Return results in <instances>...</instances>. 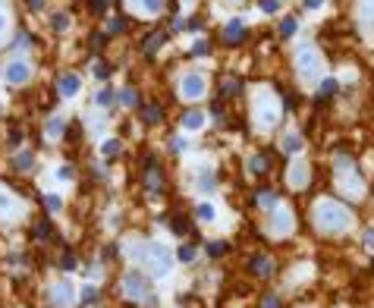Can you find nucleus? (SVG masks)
<instances>
[{
  "label": "nucleus",
  "instance_id": "1",
  "mask_svg": "<svg viewBox=\"0 0 374 308\" xmlns=\"http://www.w3.org/2000/svg\"><path fill=\"white\" fill-rule=\"evenodd\" d=\"M311 220H315L318 233H324V236L346 233V230H352V223H356L349 205L337 202V198H324V195H321L315 202V207H311Z\"/></svg>",
  "mask_w": 374,
  "mask_h": 308
},
{
  "label": "nucleus",
  "instance_id": "2",
  "mask_svg": "<svg viewBox=\"0 0 374 308\" xmlns=\"http://www.w3.org/2000/svg\"><path fill=\"white\" fill-rule=\"evenodd\" d=\"M136 252H129V258L132 261H138L142 264V271L148 274V277H167L170 274V267H173V252L167 249V245H160V242H129Z\"/></svg>",
  "mask_w": 374,
  "mask_h": 308
},
{
  "label": "nucleus",
  "instance_id": "3",
  "mask_svg": "<svg viewBox=\"0 0 374 308\" xmlns=\"http://www.w3.org/2000/svg\"><path fill=\"white\" fill-rule=\"evenodd\" d=\"M333 176H337L340 192H343L349 202H356V198L365 195V179H362V173H358L356 160H352L349 154H337V160H333Z\"/></svg>",
  "mask_w": 374,
  "mask_h": 308
},
{
  "label": "nucleus",
  "instance_id": "4",
  "mask_svg": "<svg viewBox=\"0 0 374 308\" xmlns=\"http://www.w3.org/2000/svg\"><path fill=\"white\" fill-rule=\"evenodd\" d=\"M119 292L136 305H148V308L157 305V296L151 292V283H148V274H126L123 283H119Z\"/></svg>",
  "mask_w": 374,
  "mask_h": 308
},
{
  "label": "nucleus",
  "instance_id": "5",
  "mask_svg": "<svg viewBox=\"0 0 374 308\" xmlns=\"http://www.w3.org/2000/svg\"><path fill=\"white\" fill-rule=\"evenodd\" d=\"M280 101H277V95L273 91H258V98H255V104H252V117H255V126L258 129H273V126L280 123Z\"/></svg>",
  "mask_w": 374,
  "mask_h": 308
},
{
  "label": "nucleus",
  "instance_id": "6",
  "mask_svg": "<svg viewBox=\"0 0 374 308\" xmlns=\"http://www.w3.org/2000/svg\"><path fill=\"white\" fill-rule=\"evenodd\" d=\"M292 230H296V217H292L289 207H273L271 211V220H267V236L271 239H286L292 236Z\"/></svg>",
  "mask_w": 374,
  "mask_h": 308
},
{
  "label": "nucleus",
  "instance_id": "7",
  "mask_svg": "<svg viewBox=\"0 0 374 308\" xmlns=\"http://www.w3.org/2000/svg\"><path fill=\"white\" fill-rule=\"evenodd\" d=\"M296 69H299V76H302L305 82H315V79L321 76V69H324L321 51L318 48H302L296 53Z\"/></svg>",
  "mask_w": 374,
  "mask_h": 308
},
{
  "label": "nucleus",
  "instance_id": "8",
  "mask_svg": "<svg viewBox=\"0 0 374 308\" xmlns=\"http://www.w3.org/2000/svg\"><path fill=\"white\" fill-rule=\"evenodd\" d=\"M311 183V167L305 157H292L289 167H286V186H289L292 192H305Z\"/></svg>",
  "mask_w": 374,
  "mask_h": 308
},
{
  "label": "nucleus",
  "instance_id": "9",
  "mask_svg": "<svg viewBox=\"0 0 374 308\" xmlns=\"http://www.w3.org/2000/svg\"><path fill=\"white\" fill-rule=\"evenodd\" d=\"M44 296H48L51 308H72L76 305V286H72L69 280H53Z\"/></svg>",
  "mask_w": 374,
  "mask_h": 308
},
{
  "label": "nucleus",
  "instance_id": "10",
  "mask_svg": "<svg viewBox=\"0 0 374 308\" xmlns=\"http://www.w3.org/2000/svg\"><path fill=\"white\" fill-rule=\"evenodd\" d=\"M204 91H208V79L202 72H183V79H179V98L183 101H202Z\"/></svg>",
  "mask_w": 374,
  "mask_h": 308
},
{
  "label": "nucleus",
  "instance_id": "11",
  "mask_svg": "<svg viewBox=\"0 0 374 308\" xmlns=\"http://www.w3.org/2000/svg\"><path fill=\"white\" fill-rule=\"evenodd\" d=\"M25 214V205L13 195L6 186H0V223H13Z\"/></svg>",
  "mask_w": 374,
  "mask_h": 308
},
{
  "label": "nucleus",
  "instance_id": "12",
  "mask_svg": "<svg viewBox=\"0 0 374 308\" xmlns=\"http://www.w3.org/2000/svg\"><path fill=\"white\" fill-rule=\"evenodd\" d=\"M3 79H6L10 85H25V82L32 79V66L25 63V60H13V63H6Z\"/></svg>",
  "mask_w": 374,
  "mask_h": 308
},
{
  "label": "nucleus",
  "instance_id": "13",
  "mask_svg": "<svg viewBox=\"0 0 374 308\" xmlns=\"http://www.w3.org/2000/svg\"><path fill=\"white\" fill-rule=\"evenodd\" d=\"M223 41L226 44H242L245 41V25L239 22V19H230V22L223 25Z\"/></svg>",
  "mask_w": 374,
  "mask_h": 308
},
{
  "label": "nucleus",
  "instance_id": "14",
  "mask_svg": "<svg viewBox=\"0 0 374 308\" xmlns=\"http://www.w3.org/2000/svg\"><path fill=\"white\" fill-rule=\"evenodd\" d=\"M280 148H283V154H289V157H299L305 148V138L299 136V132H286L283 142H280Z\"/></svg>",
  "mask_w": 374,
  "mask_h": 308
},
{
  "label": "nucleus",
  "instance_id": "15",
  "mask_svg": "<svg viewBox=\"0 0 374 308\" xmlns=\"http://www.w3.org/2000/svg\"><path fill=\"white\" fill-rule=\"evenodd\" d=\"M129 6L138 16H157V13L164 10V0H129Z\"/></svg>",
  "mask_w": 374,
  "mask_h": 308
},
{
  "label": "nucleus",
  "instance_id": "16",
  "mask_svg": "<svg viewBox=\"0 0 374 308\" xmlns=\"http://www.w3.org/2000/svg\"><path fill=\"white\" fill-rule=\"evenodd\" d=\"M79 91H82V79L72 76V72H66V76L60 79V95H63V98H76Z\"/></svg>",
  "mask_w": 374,
  "mask_h": 308
},
{
  "label": "nucleus",
  "instance_id": "17",
  "mask_svg": "<svg viewBox=\"0 0 374 308\" xmlns=\"http://www.w3.org/2000/svg\"><path fill=\"white\" fill-rule=\"evenodd\" d=\"M255 205L261 207V211H273V207H280V198H277V192H273V189H261L255 195Z\"/></svg>",
  "mask_w": 374,
  "mask_h": 308
},
{
  "label": "nucleus",
  "instance_id": "18",
  "mask_svg": "<svg viewBox=\"0 0 374 308\" xmlns=\"http://www.w3.org/2000/svg\"><path fill=\"white\" fill-rule=\"evenodd\" d=\"M195 189L202 192V195H211V192L217 189V179H214V173H211V170H202V173L195 176Z\"/></svg>",
  "mask_w": 374,
  "mask_h": 308
},
{
  "label": "nucleus",
  "instance_id": "19",
  "mask_svg": "<svg viewBox=\"0 0 374 308\" xmlns=\"http://www.w3.org/2000/svg\"><path fill=\"white\" fill-rule=\"evenodd\" d=\"M252 274H255V277H271V274H273V261L271 258H264V255H255V258H252Z\"/></svg>",
  "mask_w": 374,
  "mask_h": 308
},
{
  "label": "nucleus",
  "instance_id": "20",
  "mask_svg": "<svg viewBox=\"0 0 374 308\" xmlns=\"http://www.w3.org/2000/svg\"><path fill=\"white\" fill-rule=\"evenodd\" d=\"M44 136H48L51 142H53V138H60V136H66V120L63 117H51L48 126H44Z\"/></svg>",
  "mask_w": 374,
  "mask_h": 308
},
{
  "label": "nucleus",
  "instance_id": "21",
  "mask_svg": "<svg viewBox=\"0 0 374 308\" xmlns=\"http://www.w3.org/2000/svg\"><path fill=\"white\" fill-rule=\"evenodd\" d=\"M202 126H204V113H202V110H189V113L183 117V129H186V132H198Z\"/></svg>",
  "mask_w": 374,
  "mask_h": 308
},
{
  "label": "nucleus",
  "instance_id": "22",
  "mask_svg": "<svg viewBox=\"0 0 374 308\" xmlns=\"http://www.w3.org/2000/svg\"><path fill=\"white\" fill-rule=\"evenodd\" d=\"M164 44H167V35H164V32H154V35L145 38V53H157Z\"/></svg>",
  "mask_w": 374,
  "mask_h": 308
},
{
  "label": "nucleus",
  "instance_id": "23",
  "mask_svg": "<svg viewBox=\"0 0 374 308\" xmlns=\"http://www.w3.org/2000/svg\"><path fill=\"white\" fill-rule=\"evenodd\" d=\"M145 183H148V189H151V192H160V189H164V179H160V170H157L154 164H151V167H148V173H145Z\"/></svg>",
  "mask_w": 374,
  "mask_h": 308
},
{
  "label": "nucleus",
  "instance_id": "24",
  "mask_svg": "<svg viewBox=\"0 0 374 308\" xmlns=\"http://www.w3.org/2000/svg\"><path fill=\"white\" fill-rule=\"evenodd\" d=\"M358 19H362V25H374V0L358 3Z\"/></svg>",
  "mask_w": 374,
  "mask_h": 308
},
{
  "label": "nucleus",
  "instance_id": "25",
  "mask_svg": "<svg viewBox=\"0 0 374 308\" xmlns=\"http://www.w3.org/2000/svg\"><path fill=\"white\" fill-rule=\"evenodd\" d=\"M142 120L145 123H160V120H164V110H160L157 104H145L142 107Z\"/></svg>",
  "mask_w": 374,
  "mask_h": 308
},
{
  "label": "nucleus",
  "instance_id": "26",
  "mask_svg": "<svg viewBox=\"0 0 374 308\" xmlns=\"http://www.w3.org/2000/svg\"><path fill=\"white\" fill-rule=\"evenodd\" d=\"M176 261H183V264H189V261H195V245H189V242H183L176 249Z\"/></svg>",
  "mask_w": 374,
  "mask_h": 308
},
{
  "label": "nucleus",
  "instance_id": "27",
  "mask_svg": "<svg viewBox=\"0 0 374 308\" xmlns=\"http://www.w3.org/2000/svg\"><path fill=\"white\" fill-rule=\"evenodd\" d=\"M119 148H123V145H119V138H107V142L101 145V154H104V157H117Z\"/></svg>",
  "mask_w": 374,
  "mask_h": 308
},
{
  "label": "nucleus",
  "instance_id": "28",
  "mask_svg": "<svg viewBox=\"0 0 374 308\" xmlns=\"http://www.w3.org/2000/svg\"><path fill=\"white\" fill-rule=\"evenodd\" d=\"M214 217H217V211H214V205H208V202H202V205H198V220H204V223H211Z\"/></svg>",
  "mask_w": 374,
  "mask_h": 308
},
{
  "label": "nucleus",
  "instance_id": "29",
  "mask_svg": "<svg viewBox=\"0 0 374 308\" xmlns=\"http://www.w3.org/2000/svg\"><path fill=\"white\" fill-rule=\"evenodd\" d=\"M44 207H48L51 214H60L63 211V198L60 195H44Z\"/></svg>",
  "mask_w": 374,
  "mask_h": 308
},
{
  "label": "nucleus",
  "instance_id": "30",
  "mask_svg": "<svg viewBox=\"0 0 374 308\" xmlns=\"http://www.w3.org/2000/svg\"><path fill=\"white\" fill-rule=\"evenodd\" d=\"M32 164H35L32 151H19L16 154V167H19V170H32Z\"/></svg>",
  "mask_w": 374,
  "mask_h": 308
},
{
  "label": "nucleus",
  "instance_id": "31",
  "mask_svg": "<svg viewBox=\"0 0 374 308\" xmlns=\"http://www.w3.org/2000/svg\"><path fill=\"white\" fill-rule=\"evenodd\" d=\"M95 104H98V107H110V104H113V88H101V91L95 95Z\"/></svg>",
  "mask_w": 374,
  "mask_h": 308
},
{
  "label": "nucleus",
  "instance_id": "32",
  "mask_svg": "<svg viewBox=\"0 0 374 308\" xmlns=\"http://www.w3.org/2000/svg\"><path fill=\"white\" fill-rule=\"evenodd\" d=\"M136 88H123V91H119V104H123V107H136Z\"/></svg>",
  "mask_w": 374,
  "mask_h": 308
},
{
  "label": "nucleus",
  "instance_id": "33",
  "mask_svg": "<svg viewBox=\"0 0 374 308\" xmlns=\"http://www.w3.org/2000/svg\"><path fill=\"white\" fill-rule=\"evenodd\" d=\"M208 255H211V258H220V255H226V242H220V239H214V242H208Z\"/></svg>",
  "mask_w": 374,
  "mask_h": 308
},
{
  "label": "nucleus",
  "instance_id": "34",
  "mask_svg": "<svg viewBox=\"0 0 374 308\" xmlns=\"http://www.w3.org/2000/svg\"><path fill=\"white\" fill-rule=\"evenodd\" d=\"M333 91H337V79H324V82L318 85V95L324 98V95H333Z\"/></svg>",
  "mask_w": 374,
  "mask_h": 308
},
{
  "label": "nucleus",
  "instance_id": "35",
  "mask_svg": "<svg viewBox=\"0 0 374 308\" xmlns=\"http://www.w3.org/2000/svg\"><path fill=\"white\" fill-rule=\"evenodd\" d=\"M51 22H53V29H57V32H66V29H69V16H66V13H57Z\"/></svg>",
  "mask_w": 374,
  "mask_h": 308
},
{
  "label": "nucleus",
  "instance_id": "36",
  "mask_svg": "<svg viewBox=\"0 0 374 308\" xmlns=\"http://www.w3.org/2000/svg\"><path fill=\"white\" fill-rule=\"evenodd\" d=\"M170 230L176 233V236H186V230H189V226H186V217H173L170 220Z\"/></svg>",
  "mask_w": 374,
  "mask_h": 308
},
{
  "label": "nucleus",
  "instance_id": "37",
  "mask_svg": "<svg viewBox=\"0 0 374 308\" xmlns=\"http://www.w3.org/2000/svg\"><path fill=\"white\" fill-rule=\"evenodd\" d=\"M76 176V170H72L69 164H63V167H57V179H63V183H69V179Z\"/></svg>",
  "mask_w": 374,
  "mask_h": 308
},
{
  "label": "nucleus",
  "instance_id": "38",
  "mask_svg": "<svg viewBox=\"0 0 374 308\" xmlns=\"http://www.w3.org/2000/svg\"><path fill=\"white\" fill-rule=\"evenodd\" d=\"M6 32H10V13L0 10V41L6 38Z\"/></svg>",
  "mask_w": 374,
  "mask_h": 308
},
{
  "label": "nucleus",
  "instance_id": "39",
  "mask_svg": "<svg viewBox=\"0 0 374 308\" xmlns=\"http://www.w3.org/2000/svg\"><path fill=\"white\" fill-rule=\"evenodd\" d=\"M91 72H95V79H101V82H104V79H107V72H110V69H107V63H104V60H98V63L91 66Z\"/></svg>",
  "mask_w": 374,
  "mask_h": 308
},
{
  "label": "nucleus",
  "instance_id": "40",
  "mask_svg": "<svg viewBox=\"0 0 374 308\" xmlns=\"http://www.w3.org/2000/svg\"><path fill=\"white\" fill-rule=\"evenodd\" d=\"M95 296H98V290H95V286H91V283H88V286H85V290H82V292H79V299H82V302H85V305H88V302H95Z\"/></svg>",
  "mask_w": 374,
  "mask_h": 308
},
{
  "label": "nucleus",
  "instance_id": "41",
  "mask_svg": "<svg viewBox=\"0 0 374 308\" xmlns=\"http://www.w3.org/2000/svg\"><path fill=\"white\" fill-rule=\"evenodd\" d=\"M239 88H242V85H239V79H226V82H223V95H236Z\"/></svg>",
  "mask_w": 374,
  "mask_h": 308
},
{
  "label": "nucleus",
  "instance_id": "42",
  "mask_svg": "<svg viewBox=\"0 0 374 308\" xmlns=\"http://www.w3.org/2000/svg\"><path fill=\"white\" fill-rule=\"evenodd\" d=\"M280 32H283V35L289 38L292 32H296V19H292V16H286V19H283V25H280Z\"/></svg>",
  "mask_w": 374,
  "mask_h": 308
},
{
  "label": "nucleus",
  "instance_id": "43",
  "mask_svg": "<svg viewBox=\"0 0 374 308\" xmlns=\"http://www.w3.org/2000/svg\"><path fill=\"white\" fill-rule=\"evenodd\" d=\"M249 167H252V173H264V170H267V160H264V157H252Z\"/></svg>",
  "mask_w": 374,
  "mask_h": 308
},
{
  "label": "nucleus",
  "instance_id": "44",
  "mask_svg": "<svg viewBox=\"0 0 374 308\" xmlns=\"http://www.w3.org/2000/svg\"><path fill=\"white\" fill-rule=\"evenodd\" d=\"M208 53V41H195L192 44V57H204Z\"/></svg>",
  "mask_w": 374,
  "mask_h": 308
},
{
  "label": "nucleus",
  "instance_id": "45",
  "mask_svg": "<svg viewBox=\"0 0 374 308\" xmlns=\"http://www.w3.org/2000/svg\"><path fill=\"white\" fill-rule=\"evenodd\" d=\"M258 6H261L264 13H277V10H280V0H261Z\"/></svg>",
  "mask_w": 374,
  "mask_h": 308
},
{
  "label": "nucleus",
  "instance_id": "46",
  "mask_svg": "<svg viewBox=\"0 0 374 308\" xmlns=\"http://www.w3.org/2000/svg\"><path fill=\"white\" fill-rule=\"evenodd\" d=\"M261 308H280V299L277 296H264L261 299Z\"/></svg>",
  "mask_w": 374,
  "mask_h": 308
},
{
  "label": "nucleus",
  "instance_id": "47",
  "mask_svg": "<svg viewBox=\"0 0 374 308\" xmlns=\"http://www.w3.org/2000/svg\"><path fill=\"white\" fill-rule=\"evenodd\" d=\"M76 255H63V271H76Z\"/></svg>",
  "mask_w": 374,
  "mask_h": 308
},
{
  "label": "nucleus",
  "instance_id": "48",
  "mask_svg": "<svg viewBox=\"0 0 374 308\" xmlns=\"http://www.w3.org/2000/svg\"><path fill=\"white\" fill-rule=\"evenodd\" d=\"M170 148H173V151L179 154V151L186 148V138H183V136H176V138H173V142H170Z\"/></svg>",
  "mask_w": 374,
  "mask_h": 308
},
{
  "label": "nucleus",
  "instance_id": "49",
  "mask_svg": "<svg viewBox=\"0 0 374 308\" xmlns=\"http://www.w3.org/2000/svg\"><path fill=\"white\" fill-rule=\"evenodd\" d=\"M91 10H95V13H104L107 3H104V0H91Z\"/></svg>",
  "mask_w": 374,
  "mask_h": 308
},
{
  "label": "nucleus",
  "instance_id": "50",
  "mask_svg": "<svg viewBox=\"0 0 374 308\" xmlns=\"http://www.w3.org/2000/svg\"><path fill=\"white\" fill-rule=\"evenodd\" d=\"M318 6H324V0H305V10H318Z\"/></svg>",
  "mask_w": 374,
  "mask_h": 308
},
{
  "label": "nucleus",
  "instance_id": "51",
  "mask_svg": "<svg viewBox=\"0 0 374 308\" xmlns=\"http://www.w3.org/2000/svg\"><path fill=\"white\" fill-rule=\"evenodd\" d=\"M365 245H368V249L374 252V230H368V233H365Z\"/></svg>",
  "mask_w": 374,
  "mask_h": 308
},
{
  "label": "nucleus",
  "instance_id": "52",
  "mask_svg": "<svg viewBox=\"0 0 374 308\" xmlns=\"http://www.w3.org/2000/svg\"><path fill=\"white\" fill-rule=\"evenodd\" d=\"M123 29V22H119V19H110V25H107V32H119Z\"/></svg>",
  "mask_w": 374,
  "mask_h": 308
},
{
  "label": "nucleus",
  "instance_id": "53",
  "mask_svg": "<svg viewBox=\"0 0 374 308\" xmlns=\"http://www.w3.org/2000/svg\"><path fill=\"white\" fill-rule=\"evenodd\" d=\"M29 6H32V10H41V6H44V0H29Z\"/></svg>",
  "mask_w": 374,
  "mask_h": 308
}]
</instances>
